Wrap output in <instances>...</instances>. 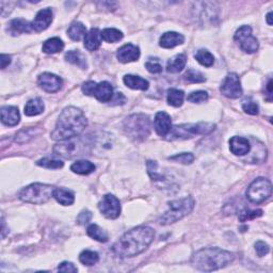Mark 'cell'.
Here are the masks:
<instances>
[{"mask_svg": "<svg viewBox=\"0 0 273 273\" xmlns=\"http://www.w3.org/2000/svg\"><path fill=\"white\" fill-rule=\"evenodd\" d=\"M155 238V231L152 227L141 225L128 231L116 241L112 251L121 258L135 257L143 253L153 242Z\"/></svg>", "mask_w": 273, "mask_h": 273, "instance_id": "obj_1", "label": "cell"}, {"mask_svg": "<svg viewBox=\"0 0 273 273\" xmlns=\"http://www.w3.org/2000/svg\"><path fill=\"white\" fill-rule=\"evenodd\" d=\"M88 126L85 113L76 107H68L61 112L57 124L52 132L55 141H64L75 138L83 132Z\"/></svg>", "mask_w": 273, "mask_h": 273, "instance_id": "obj_2", "label": "cell"}, {"mask_svg": "<svg viewBox=\"0 0 273 273\" xmlns=\"http://www.w3.org/2000/svg\"><path fill=\"white\" fill-rule=\"evenodd\" d=\"M235 258V255L220 248H205L193 254L191 264L200 271L211 272L224 268Z\"/></svg>", "mask_w": 273, "mask_h": 273, "instance_id": "obj_3", "label": "cell"}, {"mask_svg": "<svg viewBox=\"0 0 273 273\" xmlns=\"http://www.w3.org/2000/svg\"><path fill=\"white\" fill-rule=\"evenodd\" d=\"M168 205V210L159 219V224L161 225L173 224L175 222L185 218L193 210L194 206H196V200L191 196H189L183 199L171 200Z\"/></svg>", "mask_w": 273, "mask_h": 273, "instance_id": "obj_4", "label": "cell"}, {"mask_svg": "<svg viewBox=\"0 0 273 273\" xmlns=\"http://www.w3.org/2000/svg\"><path fill=\"white\" fill-rule=\"evenodd\" d=\"M216 125L213 123H194V124H182L172 127L169 135L166 136V140H187L197 136H205L215 130Z\"/></svg>", "mask_w": 273, "mask_h": 273, "instance_id": "obj_5", "label": "cell"}, {"mask_svg": "<svg viewBox=\"0 0 273 273\" xmlns=\"http://www.w3.org/2000/svg\"><path fill=\"white\" fill-rule=\"evenodd\" d=\"M55 187L47 183H31L19 192V199L25 203L42 205L47 203L54 197Z\"/></svg>", "mask_w": 273, "mask_h": 273, "instance_id": "obj_6", "label": "cell"}, {"mask_svg": "<svg viewBox=\"0 0 273 273\" xmlns=\"http://www.w3.org/2000/svg\"><path fill=\"white\" fill-rule=\"evenodd\" d=\"M124 130L133 140H146L150 133V120L146 114L128 116L124 121Z\"/></svg>", "mask_w": 273, "mask_h": 273, "instance_id": "obj_7", "label": "cell"}, {"mask_svg": "<svg viewBox=\"0 0 273 273\" xmlns=\"http://www.w3.org/2000/svg\"><path fill=\"white\" fill-rule=\"evenodd\" d=\"M87 146L80 138H72L68 140L60 141L54 146V153L55 156L65 159H73L79 156L86 155Z\"/></svg>", "mask_w": 273, "mask_h": 273, "instance_id": "obj_8", "label": "cell"}, {"mask_svg": "<svg viewBox=\"0 0 273 273\" xmlns=\"http://www.w3.org/2000/svg\"><path fill=\"white\" fill-rule=\"evenodd\" d=\"M272 183L269 180L258 177L254 180L247 190V199L253 204H260L271 197Z\"/></svg>", "mask_w": 273, "mask_h": 273, "instance_id": "obj_9", "label": "cell"}, {"mask_svg": "<svg viewBox=\"0 0 273 273\" xmlns=\"http://www.w3.org/2000/svg\"><path fill=\"white\" fill-rule=\"evenodd\" d=\"M234 40L238 43L244 53L254 54L258 50V40L252 35V28L250 26L244 25L239 28L235 33Z\"/></svg>", "mask_w": 273, "mask_h": 273, "instance_id": "obj_10", "label": "cell"}, {"mask_svg": "<svg viewBox=\"0 0 273 273\" xmlns=\"http://www.w3.org/2000/svg\"><path fill=\"white\" fill-rule=\"evenodd\" d=\"M221 93L225 97L236 99L242 95V87L239 76L235 73L228 74L220 88Z\"/></svg>", "mask_w": 273, "mask_h": 273, "instance_id": "obj_11", "label": "cell"}, {"mask_svg": "<svg viewBox=\"0 0 273 273\" xmlns=\"http://www.w3.org/2000/svg\"><path fill=\"white\" fill-rule=\"evenodd\" d=\"M100 213L107 219H116L121 215V203L112 194H106L98 204Z\"/></svg>", "mask_w": 273, "mask_h": 273, "instance_id": "obj_12", "label": "cell"}, {"mask_svg": "<svg viewBox=\"0 0 273 273\" xmlns=\"http://www.w3.org/2000/svg\"><path fill=\"white\" fill-rule=\"evenodd\" d=\"M37 85L45 92H58L63 85V80L57 75L52 73H43L37 78Z\"/></svg>", "mask_w": 273, "mask_h": 273, "instance_id": "obj_13", "label": "cell"}, {"mask_svg": "<svg viewBox=\"0 0 273 273\" xmlns=\"http://www.w3.org/2000/svg\"><path fill=\"white\" fill-rule=\"evenodd\" d=\"M54 13L50 8L42 9L36 13L35 19L32 20V29L36 32H42L46 30L47 28L53 23Z\"/></svg>", "mask_w": 273, "mask_h": 273, "instance_id": "obj_14", "label": "cell"}, {"mask_svg": "<svg viewBox=\"0 0 273 273\" xmlns=\"http://www.w3.org/2000/svg\"><path fill=\"white\" fill-rule=\"evenodd\" d=\"M116 58H118L121 63L135 62V61H138V59L140 58V48L130 43L125 44V45L118 49Z\"/></svg>", "mask_w": 273, "mask_h": 273, "instance_id": "obj_15", "label": "cell"}, {"mask_svg": "<svg viewBox=\"0 0 273 273\" xmlns=\"http://www.w3.org/2000/svg\"><path fill=\"white\" fill-rule=\"evenodd\" d=\"M172 119L171 116L164 112V111H160L155 116L154 120V128L157 135L160 137H166L169 135V132L172 129Z\"/></svg>", "mask_w": 273, "mask_h": 273, "instance_id": "obj_16", "label": "cell"}, {"mask_svg": "<svg viewBox=\"0 0 273 273\" xmlns=\"http://www.w3.org/2000/svg\"><path fill=\"white\" fill-rule=\"evenodd\" d=\"M93 96H95L100 103H109L113 99V87L108 81H103L96 83L95 89H94Z\"/></svg>", "mask_w": 273, "mask_h": 273, "instance_id": "obj_17", "label": "cell"}, {"mask_svg": "<svg viewBox=\"0 0 273 273\" xmlns=\"http://www.w3.org/2000/svg\"><path fill=\"white\" fill-rule=\"evenodd\" d=\"M251 143L247 138L233 137L230 140L231 152L236 156H244L251 152Z\"/></svg>", "mask_w": 273, "mask_h": 273, "instance_id": "obj_18", "label": "cell"}, {"mask_svg": "<svg viewBox=\"0 0 273 273\" xmlns=\"http://www.w3.org/2000/svg\"><path fill=\"white\" fill-rule=\"evenodd\" d=\"M1 122L7 126H16L20 121V114L18 107L14 106H4L1 108Z\"/></svg>", "mask_w": 273, "mask_h": 273, "instance_id": "obj_19", "label": "cell"}, {"mask_svg": "<svg viewBox=\"0 0 273 273\" xmlns=\"http://www.w3.org/2000/svg\"><path fill=\"white\" fill-rule=\"evenodd\" d=\"M185 42V37H183L182 35L178 32H174V31H170V32H165L161 36L160 40H159V45L160 47L163 48H174L178 45H182Z\"/></svg>", "mask_w": 273, "mask_h": 273, "instance_id": "obj_20", "label": "cell"}, {"mask_svg": "<svg viewBox=\"0 0 273 273\" xmlns=\"http://www.w3.org/2000/svg\"><path fill=\"white\" fill-rule=\"evenodd\" d=\"M85 47L90 50V52H95L100 45H102V32L99 31L98 28H92V29L87 33L85 37Z\"/></svg>", "mask_w": 273, "mask_h": 273, "instance_id": "obj_21", "label": "cell"}, {"mask_svg": "<svg viewBox=\"0 0 273 273\" xmlns=\"http://www.w3.org/2000/svg\"><path fill=\"white\" fill-rule=\"evenodd\" d=\"M32 25L29 21L23 18H15L11 21L8 31L12 36H18L20 33H30L32 31Z\"/></svg>", "mask_w": 273, "mask_h": 273, "instance_id": "obj_22", "label": "cell"}, {"mask_svg": "<svg viewBox=\"0 0 273 273\" xmlns=\"http://www.w3.org/2000/svg\"><path fill=\"white\" fill-rule=\"evenodd\" d=\"M123 81L126 87L132 89V90L146 91L149 87V82L140 76L125 75L123 78Z\"/></svg>", "mask_w": 273, "mask_h": 273, "instance_id": "obj_23", "label": "cell"}, {"mask_svg": "<svg viewBox=\"0 0 273 273\" xmlns=\"http://www.w3.org/2000/svg\"><path fill=\"white\" fill-rule=\"evenodd\" d=\"M187 63V57L186 55L180 54L174 55L173 58H171L168 63H166V71L171 74H176L180 73L183 69H185Z\"/></svg>", "mask_w": 273, "mask_h": 273, "instance_id": "obj_24", "label": "cell"}, {"mask_svg": "<svg viewBox=\"0 0 273 273\" xmlns=\"http://www.w3.org/2000/svg\"><path fill=\"white\" fill-rule=\"evenodd\" d=\"M54 198L59 204L63 206H71L75 202L74 193L64 188H55L54 192Z\"/></svg>", "mask_w": 273, "mask_h": 273, "instance_id": "obj_25", "label": "cell"}, {"mask_svg": "<svg viewBox=\"0 0 273 273\" xmlns=\"http://www.w3.org/2000/svg\"><path fill=\"white\" fill-rule=\"evenodd\" d=\"M65 60L81 70H87L88 68L86 55L80 50H70L65 54Z\"/></svg>", "mask_w": 273, "mask_h": 273, "instance_id": "obj_26", "label": "cell"}, {"mask_svg": "<svg viewBox=\"0 0 273 273\" xmlns=\"http://www.w3.org/2000/svg\"><path fill=\"white\" fill-rule=\"evenodd\" d=\"M87 28L80 21H74L68 29V36L71 40L73 41H80L82 38H85L87 36Z\"/></svg>", "mask_w": 273, "mask_h": 273, "instance_id": "obj_27", "label": "cell"}, {"mask_svg": "<svg viewBox=\"0 0 273 273\" xmlns=\"http://www.w3.org/2000/svg\"><path fill=\"white\" fill-rule=\"evenodd\" d=\"M45 106L41 98L30 99L25 106V114L27 116H36L44 112Z\"/></svg>", "mask_w": 273, "mask_h": 273, "instance_id": "obj_28", "label": "cell"}, {"mask_svg": "<svg viewBox=\"0 0 273 273\" xmlns=\"http://www.w3.org/2000/svg\"><path fill=\"white\" fill-rule=\"evenodd\" d=\"M64 48V43L63 41L61 40L59 37H52L48 38L47 41L44 42L42 50L45 54L48 55H53V54H57L62 52Z\"/></svg>", "mask_w": 273, "mask_h": 273, "instance_id": "obj_29", "label": "cell"}, {"mask_svg": "<svg viewBox=\"0 0 273 273\" xmlns=\"http://www.w3.org/2000/svg\"><path fill=\"white\" fill-rule=\"evenodd\" d=\"M71 170L76 174L79 175H88L95 171V165L91 161L88 160H78L71 165Z\"/></svg>", "mask_w": 273, "mask_h": 273, "instance_id": "obj_30", "label": "cell"}, {"mask_svg": "<svg viewBox=\"0 0 273 273\" xmlns=\"http://www.w3.org/2000/svg\"><path fill=\"white\" fill-rule=\"evenodd\" d=\"M183 99H185V93L182 90H178V89H169L168 93H166V100H168V104L172 107H181L183 103Z\"/></svg>", "mask_w": 273, "mask_h": 273, "instance_id": "obj_31", "label": "cell"}, {"mask_svg": "<svg viewBox=\"0 0 273 273\" xmlns=\"http://www.w3.org/2000/svg\"><path fill=\"white\" fill-rule=\"evenodd\" d=\"M87 234L89 237L99 242H107L108 241V234L106 233L102 227H99L97 224H91L87 228Z\"/></svg>", "mask_w": 273, "mask_h": 273, "instance_id": "obj_32", "label": "cell"}, {"mask_svg": "<svg viewBox=\"0 0 273 273\" xmlns=\"http://www.w3.org/2000/svg\"><path fill=\"white\" fill-rule=\"evenodd\" d=\"M38 132L40 131L37 130V128H35V127L24 128V129H21L18 132V135H16V138H15V141L18 144L27 143L30 140H32V139L35 138Z\"/></svg>", "mask_w": 273, "mask_h": 273, "instance_id": "obj_33", "label": "cell"}, {"mask_svg": "<svg viewBox=\"0 0 273 273\" xmlns=\"http://www.w3.org/2000/svg\"><path fill=\"white\" fill-rule=\"evenodd\" d=\"M194 58H196V60L200 65L206 66V68H210V66H213L215 63L214 55L208 52L207 49L198 50L196 55H194Z\"/></svg>", "mask_w": 273, "mask_h": 273, "instance_id": "obj_34", "label": "cell"}, {"mask_svg": "<svg viewBox=\"0 0 273 273\" xmlns=\"http://www.w3.org/2000/svg\"><path fill=\"white\" fill-rule=\"evenodd\" d=\"M79 260L82 265L85 266H94L98 263L99 255L97 252H94L91 250H83L79 255Z\"/></svg>", "mask_w": 273, "mask_h": 273, "instance_id": "obj_35", "label": "cell"}, {"mask_svg": "<svg viewBox=\"0 0 273 273\" xmlns=\"http://www.w3.org/2000/svg\"><path fill=\"white\" fill-rule=\"evenodd\" d=\"M124 35L123 32L115 29V28H107V29L103 30L102 37L103 40L108 43H116L120 42L123 38Z\"/></svg>", "mask_w": 273, "mask_h": 273, "instance_id": "obj_36", "label": "cell"}, {"mask_svg": "<svg viewBox=\"0 0 273 273\" xmlns=\"http://www.w3.org/2000/svg\"><path fill=\"white\" fill-rule=\"evenodd\" d=\"M183 79L191 83H203L206 81L205 76L200 72L193 69H190L186 72L185 75H183Z\"/></svg>", "mask_w": 273, "mask_h": 273, "instance_id": "obj_37", "label": "cell"}, {"mask_svg": "<svg viewBox=\"0 0 273 273\" xmlns=\"http://www.w3.org/2000/svg\"><path fill=\"white\" fill-rule=\"evenodd\" d=\"M36 164L38 166H42V168L45 169H50V170H57V169H61L63 168L64 164L61 160H57V159H50V158H43L40 159L36 163Z\"/></svg>", "mask_w": 273, "mask_h": 273, "instance_id": "obj_38", "label": "cell"}, {"mask_svg": "<svg viewBox=\"0 0 273 273\" xmlns=\"http://www.w3.org/2000/svg\"><path fill=\"white\" fill-rule=\"evenodd\" d=\"M263 216V210L257 209V210H250V209H243L239 214V221L240 222H246L249 220H254L256 218Z\"/></svg>", "mask_w": 273, "mask_h": 273, "instance_id": "obj_39", "label": "cell"}, {"mask_svg": "<svg viewBox=\"0 0 273 273\" xmlns=\"http://www.w3.org/2000/svg\"><path fill=\"white\" fill-rule=\"evenodd\" d=\"M187 99L193 104H202L208 100V93L206 91H194L189 94Z\"/></svg>", "mask_w": 273, "mask_h": 273, "instance_id": "obj_40", "label": "cell"}, {"mask_svg": "<svg viewBox=\"0 0 273 273\" xmlns=\"http://www.w3.org/2000/svg\"><path fill=\"white\" fill-rule=\"evenodd\" d=\"M169 160L175 161V163H180L182 164H190L194 161V156L191 153H181L171 156V157H169Z\"/></svg>", "mask_w": 273, "mask_h": 273, "instance_id": "obj_41", "label": "cell"}, {"mask_svg": "<svg viewBox=\"0 0 273 273\" xmlns=\"http://www.w3.org/2000/svg\"><path fill=\"white\" fill-rule=\"evenodd\" d=\"M146 68L152 74H159L163 72V65H161L160 60L158 58H149L146 61Z\"/></svg>", "mask_w": 273, "mask_h": 273, "instance_id": "obj_42", "label": "cell"}, {"mask_svg": "<svg viewBox=\"0 0 273 273\" xmlns=\"http://www.w3.org/2000/svg\"><path fill=\"white\" fill-rule=\"evenodd\" d=\"M242 109L244 112L251 114V115L258 114V111H259V107H258L257 103L254 102V100H252L251 98L244 100L242 104Z\"/></svg>", "mask_w": 273, "mask_h": 273, "instance_id": "obj_43", "label": "cell"}, {"mask_svg": "<svg viewBox=\"0 0 273 273\" xmlns=\"http://www.w3.org/2000/svg\"><path fill=\"white\" fill-rule=\"evenodd\" d=\"M255 251L259 257H263L270 252V247L264 241H257L255 243Z\"/></svg>", "mask_w": 273, "mask_h": 273, "instance_id": "obj_44", "label": "cell"}, {"mask_svg": "<svg viewBox=\"0 0 273 273\" xmlns=\"http://www.w3.org/2000/svg\"><path fill=\"white\" fill-rule=\"evenodd\" d=\"M91 219H92L91 211L83 210L79 214V216L77 217V223L79 225H85V224L89 223V222L91 221Z\"/></svg>", "mask_w": 273, "mask_h": 273, "instance_id": "obj_45", "label": "cell"}, {"mask_svg": "<svg viewBox=\"0 0 273 273\" xmlns=\"http://www.w3.org/2000/svg\"><path fill=\"white\" fill-rule=\"evenodd\" d=\"M58 271H60V272L75 273V272L78 271V269H77V267L73 263H70V261H63V263H61L59 265Z\"/></svg>", "mask_w": 273, "mask_h": 273, "instance_id": "obj_46", "label": "cell"}, {"mask_svg": "<svg viewBox=\"0 0 273 273\" xmlns=\"http://www.w3.org/2000/svg\"><path fill=\"white\" fill-rule=\"evenodd\" d=\"M96 86V82L94 81H88L85 82L81 87V90L82 92L86 94L88 96H93V93H94V89H95Z\"/></svg>", "mask_w": 273, "mask_h": 273, "instance_id": "obj_47", "label": "cell"}, {"mask_svg": "<svg viewBox=\"0 0 273 273\" xmlns=\"http://www.w3.org/2000/svg\"><path fill=\"white\" fill-rule=\"evenodd\" d=\"M0 61H1V69L4 70L11 63V57L9 55L2 54L1 55V60H0Z\"/></svg>", "mask_w": 273, "mask_h": 273, "instance_id": "obj_48", "label": "cell"}, {"mask_svg": "<svg viewBox=\"0 0 273 273\" xmlns=\"http://www.w3.org/2000/svg\"><path fill=\"white\" fill-rule=\"evenodd\" d=\"M266 90H267V100H268V102H272V79H269L268 83H267Z\"/></svg>", "mask_w": 273, "mask_h": 273, "instance_id": "obj_49", "label": "cell"}, {"mask_svg": "<svg viewBox=\"0 0 273 273\" xmlns=\"http://www.w3.org/2000/svg\"><path fill=\"white\" fill-rule=\"evenodd\" d=\"M1 236H2V238H4L5 237V235H7V231H5V223H4V220H3V218H2V220H1Z\"/></svg>", "mask_w": 273, "mask_h": 273, "instance_id": "obj_50", "label": "cell"}, {"mask_svg": "<svg viewBox=\"0 0 273 273\" xmlns=\"http://www.w3.org/2000/svg\"><path fill=\"white\" fill-rule=\"evenodd\" d=\"M271 16H272V12L270 11V12L267 14V23H268L269 26L272 25V20H271Z\"/></svg>", "mask_w": 273, "mask_h": 273, "instance_id": "obj_51", "label": "cell"}]
</instances>
